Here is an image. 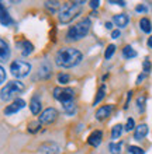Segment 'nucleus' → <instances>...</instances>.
Here are the masks:
<instances>
[{"label": "nucleus", "instance_id": "nucleus-1", "mask_svg": "<svg viewBox=\"0 0 152 154\" xmlns=\"http://www.w3.org/2000/svg\"><path fill=\"white\" fill-rule=\"evenodd\" d=\"M80 60H82V53L75 48H62L55 55V63L59 67H65V69L79 65Z\"/></svg>", "mask_w": 152, "mask_h": 154}, {"label": "nucleus", "instance_id": "nucleus-2", "mask_svg": "<svg viewBox=\"0 0 152 154\" xmlns=\"http://www.w3.org/2000/svg\"><path fill=\"white\" fill-rule=\"evenodd\" d=\"M82 10V2H73V3H65L59 8V21L62 24H66L78 16Z\"/></svg>", "mask_w": 152, "mask_h": 154}, {"label": "nucleus", "instance_id": "nucleus-3", "mask_svg": "<svg viewBox=\"0 0 152 154\" xmlns=\"http://www.w3.org/2000/svg\"><path fill=\"white\" fill-rule=\"evenodd\" d=\"M90 29V20L89 18H85V20L79 21L78 24L72 25L68 32H66V39L68 41H78L82 39L83 37H86L87 32Z\"/></svg>", "mask_w": 152, "mask_h": 154}, {"label": "nucleus", "instance_id": "nucleus-4", "mask_svg": "<svg viewBox=\"0 0 152 154\" xmlns=\"http://www.w3.org/2000/svg\"><path fill=\"white\" fill-rule=\"evenodd\" d=\"M24 84L21 83V81H8L7 84L4 85L2 91H0V98L3 100V101H10L13 98L16 97L17 94H20L24 91Z\"/></svg>", "mask_w": 152, "mask_h": 154}, {"label": "nucleus", "instance_id": "nucleus-5", "mask_svg": "<svg viewBox=\"0 0 152 154\" xmlns=\"http://www.w3.org/2000/svg\"><path fill=\"white\" fill-rule=\"evenodd\" d=\"M10 72H11V74L14 77L21 79V77H25L31 72V65L23 60H14L10 65Z\"/></svg>", "mask_w": 152, "mask_h": 154}, {"label": "nucleus", "instance_id": "nucleus-6", "mask_svg": "<svg viewBox=\"0 0 152 154\" xmlns=\"http://www.w3.org/2000/svg\"><path fill=\"white\" fill-rule=\"evenodd\" d=\"M52 95H53V98H57L58 101H61L62 104H65L68 101H72L75 97L73 90L70 88V87H65V88L57 87V88H53Z\"/></svg>", "mask_w": 152, "mask_h": 154}, {"label": "nucleus", "instance_id": "nucleus-7", "mask_svg": "<svg viewBox=\"0 0 152 154\" xmlns=\"http://www.w3.org/2000/svg\"><path fill=\"white\" fill-rule=\"evenodd\" d=\"M24 106H25L24 100H21V98H16L10 105H7L6 108H4V114L6 115H13V114H16V112H18L20 109H23Z\"/></svg>", "mask_w": 152, "mask_h": 154}, {"label": "nucleus", "instance_id": "nucleus-8", "mask_svg": "<svg viewBox=\"0 0 152 154\" xmlns=\"http://www.w3.org/2000/svg\"><path fill=\"white\" fill-rule=\"evenodd\" d=\"M58 116V111L55 108H47L41 115H40V123H52Z\"/></svg>", "mask_w": 152, "mask_h": 154}, {"label": "nucleus", "instance_id": "nucleus-9", "mask_svg": "<svg viewBox=\"0 0 152 154\" xmlns=\"http://www.w3.org/2000/svg\"><path fill=\"white\" fill-rule=\"evenodd\" d=\"M59 146L57 143L52 142H47L42 146H40V153L41 154H59Z\"/></svg>", "mask_w": 152, "mask_h": 154}, {"label": "nucleus", "instance_id": "nucleus-10", "mask_svg": "<svg viewBox=\"0 0 152 154\" xmlns=\"http://www.w3.org/2000/svg\"><path fill=\"white\" fill-rule=\"evenodd\" d=\"M0 24L4 25V27H8V25L13 24V18L10 17L8 11L2 3H0Z\"/></svg>", "mask_w": 152, "mask_h": 154}, {"label": "nucleus", "instance_id": "nucleus-11", "mask_svg": "<svg viewBox=\"0 0 152 154\" xmlns=\"http://www.w3.org/2000/svg\"><path fill=\"white\" fill-rule=\"evenodd\" d=\"M10 59V48L4 39L0 38V62H7Z\"/></svg>", "mask_w": 152, "mask_h": 154}, {"label": "nucleus", "instance_id": "nucleus-12", "mask_svg": "<svg viewBox=\"0 0 152 154\" xmlns=\"http://www.w3.org/2000/svg\"><path fill=\"white\" fill-rule=\"evenodd\" d=\"M102 139H103V133L100 130H95V132H92L90 136L87 137V143L93 147H97L100 146V143H102Z\"/></svg>", "mask_w": 152, "mask_h": 154}, {"label": "nucleus", "instance_id": "nucleus-13", "mask_svg": "<svg viewBox=\"0 0 152 154\" xmlns=\"http://www.w3.org/2000/svg\"><path fill=\"white\" fill-rule=\"evenodd\" d=\"M42 105H41V100H40V95H34L31 97V101H30V111L31 114L34 115H38L40 111H41Z\"/></svg>", "mask_w": 152, "mask_h": 154}, {"label": "nucleus", "instance_id": "nucleus-14", "mask_svg": "<svg viewBox=\"0 0 152 154\" xmlns=\"http://www.w3.org/2000/svg\"><path fill=\"white\" fill-rule=\"evenodd\" d=\"M111 105H103V106H100L99 109L96 111V119L97 121H103V119H106L107 116H110V114H111Z\"/></svg>", "mask_w": 152, "mask_h": 154}, {"label": "nucleus", "instance_id": "nucleus-15", "mask_svg": "<svg viewBox=\"0 0 152 154\" xmlns=\"http://www.w3.org/2000/svg\"><path fill=\"white\" fill-rule=\"evenodd\" d=\"M17 46L20 48L21 53L24 55V56H28V55H31V52L34 51V46L31 42H28V41H21V42H18L17 44Z\"/></svg>", "mask_w": 152, "mask_h": 154}, {"label": "nucleus", "instance_id": "nucleus-16", "mask_svg": "<svg viewBox=\"0 0 152 154\" xmlns=\"http://www.w3.org/2000/svg\"><path fill=\"white\" fill-rule=\"evenodd\" d=\"M148 134V126L147 125H138L135 128V133H134V139L135 140H142V139L145 137Z\"/></svg>", "mask_w": 152, "mask_h": 154}, {"label": "nucleus", "instance_id": "nucleus-17", "mask_svg": "<svg viewBox=\"0 0 152 154\" xmlns=\"http://www.w3.org/2000/svg\"><path fill=\"white\" fill-rule=\"evenodd\" d=\"M114 24L117 25V27H120V28H123V27H125V25L128 24V21H130V18H128L127 14H117V16H114Z\"/></svg>", "mask_w": 152, "mask_h": 154}, {"label": "nucleus", "instance_id": "nucleus-18", "mask_svg": "<svg viewBox=\"0 0 152 154\" xmlns=\"http://www.w3.org/2000/svg\"><path fill=\"white\" fill-rule=\"evenodd\" d=\"M40 76H41L42 79H48V77L51 76V65L48 62H45V63L41 65V67H40Z\"/></svg>", "mask_w": 152, "mask_h": 154}, {"label": "nucleus", "instance_id": "nucleus-19", "mask_svg": "<svg viewBox=\"0 0 152 154\" xmlns=\"http://www.w3.org/2000/svg\"><path fill=\"white\" fill-rule=\"evenodd\" d=\"M140 27H141V29L144 31V32H147V34H149L152 31V24H151V21L147 18V17H144V18H141V21H140Z\"/></svg>", "mask_w": 152, "mask_h": 154}, {"label": "nucleus", "instance_id": "nucleus-20", "mask_svg": "<svg viewBox=\"0 0 152 154\" xmlns=\"http://www.w3.org/2000/svg\"><path fill=\"white\" fill-rule=\"evenodd\" d=\"M62 106H63V109H65V112L68 115H73L75 111H76L75 100H72V101H68V102H65V104H62Z\"/></svg>", "mask_w": 152, "mask_h": 154}, {"label": "nucleus", "instance_id": "nucleus-21", "mask_svg": "<svg viewBox=\"0 0 152 154\" xmlns=\"http://www.w3.org/2000/svg\"><path fill=\"white\" fill-rule=\"evenodd\" d=\"M123 55H124L125 59H132V57L137 56V52L131 48V46H130V45H127V46L123 49Z\"/></svg>", "mask_w": 152, "mask_h": 154}, {"label": "nucleus", "instance_id": "nucleus-22", "mask_svg": "<svg viewBox=\"0 0 152 154\" xmlns=\"http://www.w3.org/2000/svg\"><path fill=\"white\" fill-rule=\"evenodd\" d=\"M123 133V126L121 125H115L111 130V139H118Z\"/></svg>", "mask_w": 152, "mask_h": 154}, {"label": "nucleus", "instance_id": "nucleus-23", "mask_svg": "<svg viewBox=\"0 0 152 154\" xmlns=\"http://www.w3.org/2000/svg\"><path fill=\"white\" fill-rule=\"evenodd\" d=\"M104 93H106V87H104V85H102V87L99 88V91H97V95H96V98H95V102H93L95 105H97L103 98H104Z\"/></svg>", "mask_w": 152, "mask_h": 154}, {"label": "nucleus", "instance_id": "nucleus-24", "mask_svg": "<svg viewBox=\"0 0 152 154\" xmlns=\"http://www.w3.org/2000/svg\"><path fill=\"white\" fill-rule=\"evenodd\" d=\"M121 143H110V146H108V149H110L111 154H120L121 153Z\"/></svg>", "mask_w": 152, "mask_h": 154}, {"label": "nucleus", "instance_id": "nucleus-25", "mask_svg": "<svg viewBox=\"0 0 152 154\" xmlns=\"http://www.w3.org/2000/svg\"><path fill=\"white\" fill-rule=\"evenodd\" d=\"M45 7L51 11H55L58 8H61V3L59 2H45Z\"/></svg>", "mask_w": 152, "mask_h": 154}, {"label": "nucleus", "instance_id": "nucleus-26", "mask_svg": "<svg viewBox=\"0 0 152 154\" xmlns=\"http://www.w3.org/2000/svg\"><path fill=\"white\" fill-rule=\"evenodd\" d=\"M69 74L66 73H59L58 74V83H61V84H66V83H69Z\"/></svg>", "mask_w": 152, "mask_h": 154}, {"label": "nucleus", "instance_id": "nucleus-27", "mask_svg": "<svg viewBox=\"0 0 152 154\" xmlns=\"http://www.w3.org/2000/svg\"><path fill=\"white\" fill-rule=\"evenodd\" d=\"M114 52H115V46L114 45H108L106 49V53H104V57H106V59H110V57L114 55Z\"/></svg>", "mask_w": 152, "mask_h": 154}, {"label": "nucleus", "instance_id": "nucleus-28", "mask_svg": "<svg viewBox=\"0 0 152 154\" xmlns=\"http://www.w3.org/2000/svg\"><path fill=\"white\" fill-rule=\"evenodd\" d=\"M40 128H41V123H40V122H33V123H30L28 125V132L35 133V132L40 130Z\"/></svg>", "mask_w": 152, "mask_h": 154}, {"label": "nucleus", "instance_id": "nucleus-29", "mask_svg": "<svg viewBox=\"0 0 152 154\" xmlns=\"http://www.w3.org/2000/svg\"><path fill=\"white\" fill-rule=\"evenodd\" d=\"M128 151L131 154H144V150L141 147H135V146H130L128 147Z\"/></svg>", "mask_w": 152, "mask_h": 154}, {"label": "nucleus", "instance_id": "nucleus-30", "mask_svg": "<svg viewBox=\"0 0 152 154\" xmlns=\"http://www.w3.org/2000/svg\"><path fill=\"white\" fill-rule=\"evenodd\" d=\"M134 126H135L134 119H132V118H130V119L127 121V123H125V130H127V132H130V130L134 129Z\"/></svg>", "mask_w": 152, "mask_h": 154}, {"label": "nucleus", "instance_id": "nucleus-31", "mask_svg": "<svg viewBox=\"0 0 152 154\" xmlns=\"http://www.w3.org/2000/svg\"><path fill=\"white\" fill-rule=\"evenodd\" d=\"M138 109H140V112H144V104H145V98L144 97H140L138 98Z\"/></svg>", "mask_w": 152, "mask_h": 154}, {"label": "nucleus", "instance_id": "nucleus-32", "mask_svg": "<svg viewBox=\"0 0 152 154\" xmlns=\"http://www.w3.org/2000/svg\"><path fill=\"white\" fill-rule=\"evenodd\" d=\"M4 80H6V72H4V69L0 66V84L4 83Z\"/></svg>", "mask_w": 152, "mask_h": 154}, {"label": "nucleus", "instance_id": "nucleus-33", "mask_svg": "<svg viewBox=\"0 0 152 154\" xmlns=\"http://www.w3.org/2000/svg\"><path fill=\"white\" fill-rule=\"evenodd\" d=\"M137 11H147L148 8H147V6H144V4H140V6H137V8H135Z\"/></svg>", "mask_w": 152, "mask_h": 154}, {"label": "nucleus", "instance_id": "nucleus-34", "mask_svg": "<svg viewBox=\"0 0 152 154\" xmlns=\"http://www.w3.org/2000/svg\"><path fill=\"white\" fill-rule=\"evenodd\" d=\"M149 69H151V63H149L148 60H145L144 62V72H147V73H148Z\"/></svg>", "mask_w": 152, "mask_h": 154}, {"label": "nucleus", "instance_id": "nucleus-35", "mask_svg": "<svg viewBox=\"0 0 152 154\" xmlns=\"http://www.w3.org/2000/svg\"><path fill=\"white\" fill-rule=\"evenodd\" d=\"M100 6V2H97V0H93V2H90V7L92 8H97Z\"/></svg>", "mask_w": 152, "mask_h": 154}, {"label": "nucleus", "instance_id": "nucleus-36", "mask_svg": "<svg viewBox=\"0 0 152 154\" xmlns=\"http://www.w3.org/2000/svg\"><path fill=\"white\" fill-rule=\"evenodd\" d=\"M110 4H117V6H125V2H113V0H110Z\"/></svg>", "mask_w": 152, "mask_h": 154}, {"label": "nucleus", "instance_id": "nucleus-37", "mask_svg": "<svg viewBox=\"0 0 152 154\" xmlns=\"http://www.w3.org/2000/svg\"><path fill=\"white\" fill-rule=\"evenodd\" d=\"M118 35H120V31H118V29L113 31V34H111V37H113V38H118Z\"/></svg>", "mask_w": 152, "mask_h": 154}, {"label": "nucleus", "instance_id": "nucleus-38", "mask_svg": "<svg viewBox=\"0 0 152 154\" xmlns=\"http://www.w3.org/2000/svg\"><path fill=\"white\" fill-rule=\"evenodd\" d=\"M106 28L111 29V28H113V24H111V23H106Z\"/></svg>", "mask_w": 152, "mask_h": 154}, {"label": "nucleus", "instance_id": "nucleus-39", "mask_svg": "<svg viewBox=\"0 0 152 154\" xmlns=\"http://www.w3.org/2000/svg\"><path fill=\"white\" fill-rule=\"evenodd\" d=\"M148 45H149V48L152 49V37H149V39H148Z\"/></svg>", "mask_w": 152, "mask_h": 154}]
</instances>
